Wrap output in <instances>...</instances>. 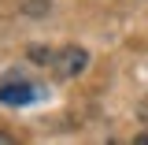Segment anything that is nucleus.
<instances>
[{
    "instance_id": "nucleus-2",
    "label": "nucleus",
    "mask_w": 148,
    "mask_h": 145,
    "mask_svg": "<svg viewBox=\"0 0 148 145\" xmlns=\"http://www.w3.org/2000/svg\"><path fill=\"white\" fill-rule=\"evenodd\" d=\"M85 67H89V52L82 45H67L52 56V71L59 78H78V74H85Z\"/></svg>"
},
{
    "instance_id": "nucleus-1",
    "label": "nucleus",
    "mask_w": 148,
    "mask_h": 145,
    "mask_svg": "<svg viewBox=\"0 0 148 145\" xmlns=\"http://www.w3.org/2000/svg\"><path fill=\"white\" fill-rule=\"evenodd\" d=\"M41 97V86L37 82H30L26 74H18V71H11V74H4L0 78V104H30V101H37Z\"/></svg>"
},
{
    "instance_id": "nucleus-3",
    "label": "nucleus",
    "mask_w": 148,
    "mask_h": 145,
    "mask_svg": "<svg viewBox=\"0 0 148 145\" xmlns=\"http://www.w3.org/2000/svg\"><path fill=\"white\" fill-rule=\"evenodd\" d=\"M48 4H52V0H26V4H22V11H30V15H45V11H48Z\"/></svg>"
}]
</instances>
